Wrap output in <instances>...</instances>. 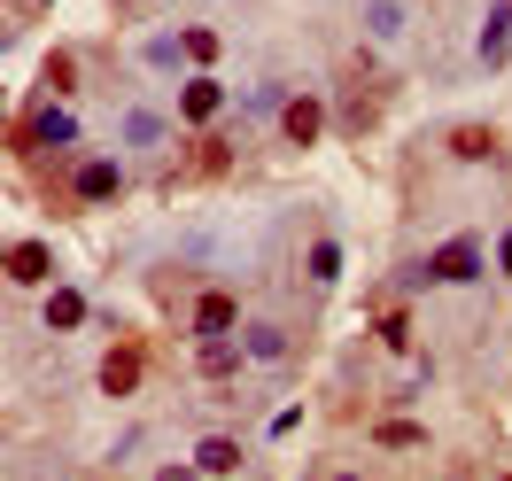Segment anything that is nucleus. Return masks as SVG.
<instances>
[{
  "label": "nucleus",
  "mask_w": 512,
  "mask_h": 481,
  "mask_svg": "<svg viewBox=\"0 0 512 481\" xmlns=\"http://www.w3.org/2000/svg\"><path fill=\"white\" fill-rule=\"evenodd\" d=\"M194 163H202V171H225V163H233V148H225V140H202V156H194Z\"/></svg>",
  "instance_id": "obj_18"
},
{
  "label": "nucleus",
  "mask_w": 512,
  "mask_h": 481,
  "mask_svg": "<svg viewBox=\"0 0 512 481\" xmlns=\"http://www.w3.org/2000/svg\"><path fill=\"white\" fill-rule=\"evenodd\" d=\"M249 357L280 365V357H288V334H280V326H249Z\"/></svg>",
  "instance_id": "obj_13"
},
{
  "label": "nucleus",
  "mask_w": 512,
  "mask_h": 481,
  "mask_svg": "<svg viewBox=\"0 0 512 481\" xmlns=\"http://www.w3.org/2000/svg\"><path fill=\"white\" fill-rule=\"evenodd\" d=\"M233 365H241V350H233L225 334H210V342H202V373H210V381H225Z\"/></svg>",
  "instance_id": "obj_11"
},
{
  "label": "nucleus",
  "mask_w": 512,
  "mask_h": 481,
  "mask_svg": "<svg viewBox=\"0 0 512 481\" xmlns=\"http://www.w3.org/2000/svg\"><path fill=\"white\" fill-rule=\"evenodd\" d=\"M8 280H16V288H39V280H47V249H39V241H16V249H8Z\"/></svg>",
  "instance_id": "obj_5"
},
{
  "label": "nucleus",
  "mask_w": 512,
  "mask_h": 481,
  "mask_svg": "<svg viewBox=\"0 0 512 481\" xmlns=\"http://www.w3.org/2000/svg\"><path fill=\"white\" fill-rule=\"evenodd\" d=\"M427 280H450V288H466V280H481V249L466 241V233H450L443 249L427 257Z\"/></svg>",
  "instance_id": "obj_1"
},
{
  "label": "nucleus",
  "mask_w": 512,
  "mask_h": 481,
  "mask_svg": "<svg viewBox=\"0 0 512 481\" xmlns=\"http://www.w3.org/2000/svg\"><path fill=\"white\" fill-rule=\"evenodd\" d=\"M450 156L481 163V156H497V140H489V132H481V125H458V132H450Z\"/></svg>",
  "instance_id": "obj_9"
},
{
  "label": "nucleus",
  "mask_w": 512,
  "mask_h": 481,
  "mask_svg": "<svg viewBox=\"0 0 512 481\" xmlns=\"http://www.w3.org/2000/svg\"><path fill=\"white\" fill-rule=\"evenodd\" d=\"M381 443H388V450H404V443H419V419H381Z\"/></svg>",
  "instance_id": "obj_16"
},
{
  "label": "nucleus",
  "mask_w": 512,
  "mask_h": 481,
  "mask_svg": "<svg viewBox=\"0 0 512 481\" xmlns=\"http://www.w3.org/2000/svg\"><path fill=\"white\" fill-rule=\"evenodd\" d=\"M505 55H512V16H489V32H481V63L497 70Z\"/></svg>",
  "instance_id": "obj_10"
},
{
  "label": "nucleus",
  "mask_w": 512,
  "mask_h": 481,
  "mask_svg": "<svg viewBox=\"0 0 512 481\" xmlns=\"http://www.w3.org/2000/svg\"><path fill=\"white\" fill-rule=\"evenodd\" d=\"M32 132L47 140V148H55V140H70V109H39V117H32Z\"/></svg>",
  "instance_id": "obj_15"
},
{
  "label": "nucleus",
  "mask_w": 512,
  "mask_h": 481,
  "mask_svg": "<svg viewBox=\"0 0 512 481\" xmlns=\"http://www.w3.org/2000/svg\"><path fill=\"white\" fill-rule=\"evenodd\" d=\"M78 319H86V295H47V326L55 334H70Z\"/></svg>",
  "instance_id": "obj_12"
},
{
  "label": "nucleus",
  "mask_w": 512,
  "mask_h": 481,
  "mask_svg": "<svg viewBox=\"0 0 512 481\" xmlns=\"http://www.w3.org/2000/svg\"><path fill=\"white\" fill-rule=\"evenodd\" d=\"M194 466H202V474H241V443H233V435H202V443H194Z\"/></svg>",
  "instance_id": "obj_3"
},
{
  "label": "nucleus",
  "mask_w": 512,
  "mask_h": 481,
  "mask_svg": "<svg viewBox=\"0 0 512 481\" xmlns=\"http://www.w3.org/2000/svg\"><path fill=\"white\" fill-rule=\"evenodd\" d=\"M233 319H241V303H233L225 288H202V303H194V326H202V334H225Z\"/></svg>",
  "instance_id": "obj_4"
},
{
  "label": "nucleus",
  "mask_w": 512,
  "mask_h": 481,
  "mask_svg": "<svg viewBox=\"0 0 512 481\" xmlns=\"http://www.w3.org/2000/svg\"><path fill=\"white\" fill-rule=\"evenodd\" d=\"M179 47H187L194 63H218V55H225V39H218V32H179Z\"/></svg>",
  "instance_id": "obj_14"
},
{
  "label": "nucleus",
  "mask_w": 512,
  "mask_h": 481,
  "mask_svg": "<svg viewBox=\"0 0 512 481\" xmlns=\"http://www.w3.org/2000/svg\"><path fill=\"white\" fill-rule=\"evenodd\" d=\"M334 272H342V249H334V241H319V249H311V280H334Z\"/></svg>",
  "instance_id": "obj_17"
},
{
  "label": "nucleus",
  "mask_w": 512,
  "mask_h": 481,
  "mask_svg": "<svg viewBox=\"0 0 512 481\" xmlns=\"http://www.w3.org/2000/svg\"><path fill=\"white\" fill-rule=\"evenodd\" d=\"M505 272H512V233H505Z\"/></svg>",
  "instance_id": "obj_19"
},
{
  "label": "nucleus",
  "mask_w": 512,
  "mask_h": 481,
  "mask_svg": "<svg viewBox=\"0 0 512 481\" xmlns=\"http://www.w3.org/2000/svg\"><path fill=\"white\" fill-rule=\"evenodd\" d=\"M288 140H295V148L319 140V101H288Z\"/></svg>",
  "instance_id": "obj_8"
},
{
  "label": "nucleus",
  "mask_w": 512,
  "mask_h": 481,
  "mask_svg": "<svg viewBox=\"0 0 512 481\" xmlns=\"http://www.w3.org/2000/svg\"><path fill=\"white\" fill-rule=\"evenodd\" d=\"M140 388V350H109L101 357V396H132Z\"/></svg>",
  "instance_id": "obj_2"
},
{
  "label": "nucleus",
  "mask_w": 512,
  "mask_h": 481,
  "mask_svg": "<svg viewBox=\"0 0 512 481\" xmlns=\"http://www.w3.org/2000/svg\"><path fill=\"white\" fill-rule=\"evenodd\" d=\"M179 109H187L194 125H210V117H218V109H225V94H218V78H194L187 94H179Z\"/></svg>",
  "instance_id": "obj_6"
},
{
  "label": "nucleus",
  "mask_w": 512,
  "mask_h": 481,
  "mask_svg": "<svg viewBox=\"0 0 512 481\" xmlns=\"http://www.w3.org/2000/svg\"><path fill=\"white\" fill-rule=\"evenodd\" d=\"M117 187H125V171H117V163H86V171H78V194H86V202H109Z\"/></svg>",
  "instance_id": "obj_7"
}]
</instances>
